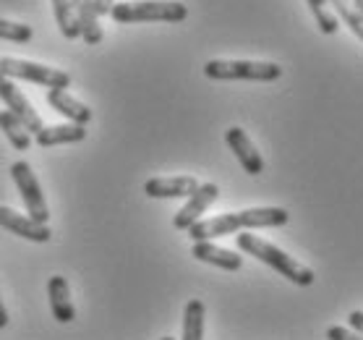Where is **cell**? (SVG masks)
<instances>
[{
    "mask_svg": "<svg viewBox=\"0 0 363 340\" xmlns=\"http://www.w3.org/2000/svg\"><path fill=\"white\" fill-rule=\"evenodd\" d=\"M288 220V209L282 207H251L240 209V212H225V215L209 217V220H199L196 225L189 228V236L196 243V241L230 236V233H238L243 228H280Z\"/></svg>",
    "mask_w": 363,
    "mask_h": 340,
    "instance_id": "6da1fadb",
    "label": "cell"
},
{
    "mask_svg": "<svg viewBox=\"0 0 363 340\" xmlns=\"http://www.w3.org/2000/svg\"><path fill=\"white\" fill-rule=\"evenodd\" d=\"M235 238H238L240 251H246V254L256 257L259 262L269 265L272 270H277L282 278H288L290 283L303 285V288L314 283V270H311V267L301 265L298 259H293L290 254H285L282 249H277V246L269 243V241L259 238V236H251V233H240V236H235Z\"/></svg>",
    "mask_w": 363,
    "mask_h": 340,
    "instance_id": "7a4b0ae2",
    "label": "cell"
},
{
    "mask_svg": "<svg viewBox=\"0 0 363 340\" xmlns=\"http://www.w3.org/2000/svg\"><path fill=\"white\" fill-rule=\"evenodd\" d=\"M110 16L118 24H144V21L181 24L189 18V9L178 0H128V3H116L110 9Z\"/></svg>",
    "mask_w": 363,
    "mask_h": 340,
    "instance_id": "3957f363",
    "label": "cell"
},
{
    "mask_svg": "<svg viewBox=\"0 0 363 340\" xmlns=\"http://www.w3.org/2000/svg\"><path fill=\"white\" fill-rule=\"evenodd\" d=\"M204 74L215 82H277L282 68L267 60H206Z\"/></svg>",
    "mask_w": 363,
    "mask_h": 340,
    "instance_id": "277c9868",
    "label": "cell"
},
{
    "mask_svg": "<svg viewBox=\"0 0 363 340\" xmlns=\"http://www.w3.org/2000/svg\"><path fill=\"white\" fill-rule=\"evenodd\" d=\"M0 74L6 79H21V82L29 84H40V87H48V89H68V84H71V76L66 71H60V68L42 66V63H34V60L9 58V55L0 58Z\"/></svg>",
    "mask_w": 363,
    "mask_h": 340,
    "instance_id": "5b68a950",
    "label": "cell"
},
{
    "mask_svg": "<svg viewBox=\"0 0 363 340\" xmlns=\"http://www.w3.org/2000/svg\"><path fill=\"white\" fill-rule=\"evenodd\" d=\"M11 175H13V181H16L18 194H21V199H24V207H26V212H29V217L42 225H48V217H50L48 202H45V194H42V186H40V181H37V175H34L32 165L24 163V160H18V163L11 165Z\"/></svg>",
    "mask_w": 363,
    "mask_h": 340,
    "instance_id": "8992f818",
    "label": "cell"
},
{
    "mask_svg": "<svg viewBox=\"0 0 363 340\" xmlns=\"http://www.w3.org/2000/svg\"><path fill=\"white\" fill-rule=\"evenodd\" d=\"M217 197H220L217 183H199V189L191 194L189 202H186V204L178 209V215L173 217L175 231H189L191 225H196L206 209L217 202Z\"/></svg>",
    "mask_w": 363,
    "mask_h": 340,
    "instance_id": "52a82bcc",
    "label": "cell"
},
{
    "mask_svg": "<svg viewBox=\"0 0 363 340\" xmlns=\"http://www.w3.org/2000/svg\"><path fill=\"white\" fill-rule=\"evenodd\" d=\"M0 100L6 102V108L26 126L29 133L42 131V118L37 116V110L32 108V102L26 100V94H21V89H18L11 79H3V82H0Z\"/></svg>",
    "mask_w": 363,
    "mask_h": 340,
    "instance_id": "ba28073f",
    "label": "cell"
},
{
    "mask_svg": "<svg viewBox=\"0 0 363 340\" xmlns=\"http://www.w3.org/2000/svg\"><path fill=\"white\" fill-rule=\"evenodd\" d=\"M225 141H228V147L235 152V158H238V163L243 165V170H246L248 175L264 173V160H262L259 150L254 147V141L248 139L243 128H238V126L228 128V131H225Z\"/></svg>",
    "mask_w": 363,
    "mask_h": 340,
    "instance_id": "9c48e42d",
    "label": "cell"
},
{
    "mask_svg": "<svg viewBox=\"0 0 363 340\" xmlns=\"http://www.w3.org/2000/svg\"><path fill=\"white\" fill-rule=\"evenodd\" d=\"M199 189L194 175H173V178H149L144 183V194L152 199H183Z\"/></svg>",
    "mask_w": 363,
    "mask_h": 340,
    "instance_id": "30bf717a",
    "label": "cell"
},
{
    "mask_svg": "<svg viewBox=\"0 0 363 340\" xmlns=\"http://www.w3.org/2000/svg\"><path fill=\"white\" fill-rule=\"evenodd\" d=\"M0 225H3L6 231L21 236V238L34 241V243H48V241L52 238V233H50L48 225L37 223V220H32V217H26V215H18L16 209H11V207H0Z\"/></svg>",
    "mask_w": 363,
    "mask_h": 340,
    "instance_id": "8fae6325",
    "label": "cell"
},
{
    "mask_svg": "<svg viewBox=\"0 0 363 340\" xmlns=\"http://www.w3.org/2000/svg\"><path fill=\"white\" fill-rule=\"evenodd\" d=\"M48 299H50V309H52V317L58 322L68 324L76 319V309L74 301H71V288H68V280L60 278V275H52L48 283Z\"/></svg>",
    "mask_w": 363,
    "mask_h": 340,
    "instance_id": "7c38bea8",
    "label": "cell"
},
{
    "mask_svg": "<svg viewBox=\"0 0 363 340\" xmlns=\"http://www.w3.org/2000/svg\"><path fill=\"white\" fill-rule=\"evenodd\" d=\"M191 257H196L199 262H206V265H215L220 270H240L243 267V257L235 254L230 249H220L215 243H209V241H196L194 243V249H191Z\"/></svg>",
    "mask_w": 363,
    "mask_h": 340,
    "instance_id": "4fadbf2b",
    "label": "cell"
},
{
    "mask_svg": "<svg viewBox=\"0 0 363 340\" xmlns=\"http://www.w3.org/2000/svg\"><path fill=\"white\" fill-rule=\"evenodd\" d=\"M48 102L50 108L58 110L60 116H66L76 126H86L91 121V110L82 100H76L74 94H68L66 89H48Z\"/></svg>",
    "mask_w": 363,
    "mask_h": 340,
    "instance_id": "5bb4252c",
    "label": "cell"
},
{
    "mask_svg": "<svg viewBox=\"0 0 363 340\" xmlns=\"http://www.w3.org/2000/svg\"><path fill=\"white\" fill-rule=\"evenodd\" d=\"M71 6H74L76 24H79V32H82L84 42L91 45V48L99 45V42H102V26H99L94 0H71Z\"/></svg>",
    "mask_w": 363,
    "mask_h": 340,
    "instance_id": "9a60e30c",
    "label": "cell"
},
{
    "mask_svg": "<svg viewBox=\"0 0 363 340\" xmlns=\"http://www.w3.org/2000/svg\"><path fill=\"white\" fill-rule=\"evenodd\" d=\"M40 147H58V144H76L86 139V126L60 124V126H42V131L34 133Z\"/></svg>",
    "mask_w": 363,
    "mask_h": 340,
    "instance_id": "2e32d148",
    "label": "cell"
},
{
    "mask_svg": "<svg viewBox=\"0 0 363 340\" xmlns=\"http://www.w3.org/2000/svg\"><path fill=\"white\" fill-rule=\"evenodd\" d=\"M0 131L9 136L11 147H16V150L26 152L32 147V133L26 131V126L11 110H0Z\"/></svg>",
    "mask_w": 363,
    "mask_h": 340,
    "instance_id": "e0dca14e",
    "label": "cell"
},
{
    "mask_svg": "<svg viewBox=\"0 0 363 340\" xmlns=\"http://www.w3.org/2000/svg\"><path fill=\"white\" fill-rule=\"evenodd\" d=\"M181 340H204V304L199 299H191L186 304Z\"/></svg>",
    "mask_w": 363,
    "mask_h": 340,
    "instance_id": "ac0fdd59",
    "label": "cell"
},
{
    "mask_svg": "<svg viewBox=\"0 0 363 340\" xmlns=\"http://www.w3.org/2000/svg\"><path fill=\"white\" fill-rule=\"evenodd\" d=\"M52 13H55L58 29H60V34H63L66 40H79V37H82V32H79V24H76L71 0H52Z\"/></svg>",
    "mask_w": 363,
    "mask_h": 340,
    "instance_id": "d6986e66",
    "label": "cell"
},
{
    "mask_svg": "<svg viewBox=\"0 0 363 340\" xmlns=\"http://www.w3.org/2000/svg\"><path fill=\"white\" fill-rule=\"evenodd\" d=\"M330 6H335L337 18H342L350 26V32L363 40V13L353 6V0H330Z\"/></svg>",
    "mask_w": 363,
    "mask_h": 340,
    "instance_id": "ffe728a7",
    "label": "cell"
},
{
    "mask_svg": "<svg viewBox=\"0 0 363 340\" xmlns=\"http://www.w3.org/2000/svg\"><path fill=\"white\" fill-rule=\"evenodd\" d=\"M308 3V9H311V13H314L316 24H319V29H322L324 34H335L337 32V16L330 11V0H306Z\"/></svg>",
    "mask_w": 363,
    "mask_h": 340,
    "instance_id": "44dd1931",
    "label": "cell"
},
{
    "mask_svg": "<svg viewBox=\"0 0 363 340\" xmlns=\"http://www.w3.org/2000/svg\"><path fill=\"white\" fill-rule=\"evenodd\" d=\"M32 37H34L32 26L0 18V40H9V42H16V45H24V42H29Z\"/></svg>",
    "mask_w": 363,
    "mask_h": 340,
    "instance_id": "7402d4cb",
    "label": "cell"
},
{
    "mask_svg": "<svg viewBox=\"0 0 363 340\" xmlns=\"http://www.w3.org/2000/svg\"><path fill=\"white\" fill-rule=\"evenodd\" d=\"M327 340H363L361 335H355L353 330H347V327H330L327 330Z\"/></svg>",
    "mask_w": 363,
    "mask_h": 340,
    "instance_id": "603a6c76",
    "label": "cell"
},
{
    "mask_svg": "<svg viewBox=\"0 0 363 340\" xmlns=\"http://www.w3.org/2000/svg\"><path fill=\"white\" fill-rule=\"evenodd\" d=\"M347 322H350V330H353L355 335H361V338H363V312H350Z\"/></svg>",
    "mask_w": 363,
    "mask_h": 340,
    "instance_id": "cb8c5ba5",
    "label": "cell"
},
{
    "mask_svg": "<svg viewBox=\"0 0 363 340\" xmlns=\"http://www.w3.org/2000/svg\"><path fill=\"white\" fill-rule=\"evenodd\" d=\"M116 6V0H94V9H97V16H110V9Z\"/></svg>",
    "mask_w": 363,
    "mask_h": 340,
    "instance_id": "d4e9b609",
    "label": "cell"
},
{
    "mask_svg": "<svg viewBox=\"0 0 363 340\" xmlns=\"http://www.w3.org/2000/svg\"><path fill=\"white\" fill-rule=\"evenodd\" d=\"M9 324V312H6V307H3V299H0V330Z\"/></svg>",
    "mask_w": 363,
    "mask_h": 340,
    "instance_id": "484cf974",
    "label": "cell"
},
{
    "mask_svg": "<svg viewBox=\"0 0 363 340\" xmlns=\"http://www.w3.org/2000/svg\"><path fill=\"white\" fill-rule=\"evenodd\" d=\"M353 6H355V9H358V11H361V13H363V0H353Z\"/></svg>",
    "mask_w": 363,
    "mask_h": 340,
    "instance_id": "4316f807",
    "label": "cell"
},
{
    "mask_svg": "<svg viewBox=\"0 0 363 340\" xmlns=\"http://www.w3.org/2000/svg\"><path fill=\"white\" fill-rule=\"evenodd\" d=\"M3 79H6V76H3V74H0V82H3Z\"/></svg>",
    "mask_w": 363,
    "mask_h": 340,
    "instance_id": "83f0119b",
    "label": "cell"
},
{
    "mask_svg": "<svg viewBox=\"0 0 363 340\" xmlns=\"http://www.w3.org/2000/svg\"><path fill=\"white\" fill-rule=\"evenodd\" d=\"M162 340H175V338H162Z\"/></svg>",
    "mask_w": 363,
    "mask_h": 340,
    "instance_id": "f1b7e54d",
    "label": "cell"
}]
</instances>
